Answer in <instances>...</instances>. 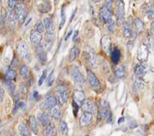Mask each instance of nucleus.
<instances>
[{
	"label": "nucleus",
	"mask_w": 154,
	"mask_h": 136,
	"mask_svg": "<svg viewBox=\"0 0 154 136\" xmlns=\"http://www.w3.org/2000/svg\"><path fill=\"white\" fill-rule=\"evenodd\" d=\"M75 14H76V10H75V12H73L72 16H71V17H70V21H72L73 18H74V16H75Z\"/></svg>",
	"instance_id": "55"
},
{
	"label": "nucleus",
	"mask_w": 154,
	"mask_h": 136,
	"mask_svg": "<svg viewBox=\"0 0 154 136\" xmlns=\"http://www.w3.org/2000/svg\"><path fill=\"white\" fill-rule=\"evenodd\" d=\"M19 89H20L21 93H23V95H26L27 93V91H28L27 85L25 84L24 83H21V84H20V85H19Z\"/></svg>",
	"instance_id": "41"
},
{
	"label": "nucleus",
	"mask_w": 154,
	"mask_h": 136,
	"mask_svg": "<svg viewBox=\"0 0 154 136\" xmlns=\"http://www.w3.org/2000/svg\"><path fill=\"white\" fill-rule=\"evenodd\" d=\"M149 56V47L146 44H142L137 51V59L141 63L146 62Z\"/></svg>",
	"instance_id": "8"
},
{
	"label": "nucleus",
	"mask_w": 154,
	"mask_h": 136,
	"mask_svg": "<svg viewBox=\"0 0 154 136\" xmlns=\"http://www.w3.org/2000/svg\"><path fill=\"white\" fill-rule=\"evenodd\" d=\"M15 13L16 16L17 21L19 23H23L27 20V13H28L27 5H25L24 3H21V2L16 3Z\"/></svg>",
	"instance_id": "1"
},
{
	"label": "nucleus",
	"mask_w": 154,
	"mask_h": 136,
	"mask_svg": "<svg viewBox=\"0 0 154 136\" xmlns=\"http://www.w3.org/2000/svg\"><path fill=\"white\" fill-rule=\"evenodd\" d=\"M93 115L88 112H84L80 118L79 124L81 127H85L89 125L92 122Z\"/></svg>",
	"instance_id": "13"
},
{
	"label": "nucleus",
	"mask_w": 154,
	"mask_h": 136,
	"mask_svg": "<svg viewBox=\"0 0 154 136\" xmlns=\"http://www.w3.org/2000/svg\"><path fill=\"white\" fill-rule=\"evenodd\" d=\"M72 105H73V112H74V114H75V116L76 117L77 115V112H78L79 106H78L74 101H73L72 102Z\"/></svg>",
	"instance_id": "44"
},
{
	"label": "nucleus",
	"mask_w": 154,
	"mask_h": 136,
	"mask_svg": "<svg viewBox=\"0 0 154 136\" xmlns=\"http://www.w3.org/2000/svg\"><path fill=\"white\" fill-rule=\"evenodd\" d=\"M65 21H66V16H65L64 10H62L61 11V21H60V28H61L64 26Z\"/></svg>",
	"instance_id": "43"
},
{
	"label": "nucleus",
	"mask_w": 154,
	"mask_h": 136,
	"mask_svg": "<svg viewBox=\"0 0 154 136\" xmlns=\"http://www.w3.org/2000/svg\"><path fill=\"white\" fill-rule=\"evenodd\" d=\"M79 54V50L76 46H74L70 52V62H74Z\"/></svg>",
	"instance_id": "33"
},
{
	"label": "nucleus",
	"mask_w": 154,
	"mask_h": 136,
	"mask_svg": "<svg viewBox=\"0 0 154 136\" xmlns=\"http://www.w3.org/2000/svg\"><path fill=\"white\" fill-rule=\"evenodd\" d=\"M47 74V70H45V71H43V73H42V75H41L40 78V80H39L38 84L40 85V86H41V85H42V84L43 83V81L46 80Z\"/></svg>",
	"instance_id": "40"
},
{
	"label": "nucleus",
	"mask_w": 154,
	"mask_h": 136,
	"mask_svg": "<svg viewBox=\"0 0 154 136\" xmlns=\"http://www.w3.org/2000/svg\"><path fill=\"white\" fill-rule=\"evenodd\" d=\"M112 61L115 64H118L121 58V52L118 49H115L111 54Z\"/></svg>",
	"instance_id": "28"
},
{
	"label": "nucleus",
	"mask_w": 154,
	"mask_h": 136,
	"mask_svg": "<svg viewBox=\"0 0 154 136\" xmlns=\"http://www.w3.org/2000/svg\"><path fill=\"white\" fill-rule=\"evenodd\" d=\"M144 85L145 83L142 79L134 76V84H133V90H134V92H139L140 90H142L143 88Z\"/></svg>",
	"instance_id": "23"
},
{
	"label": "nucleus",
	"mask_w": 154,
	"mask_h": 136,
	"mask_svg": "<svg viewBox=\"0 0 154 136\" xmlns=\"http://www.w3.org/2000/svg\"><path fill=\"white\" fill-rule=\"evenodd\" d=\"M147 14H148V16H149V19L153 20V7H152V6L148 8V10H147Z\"/></svg>",
	"instance_id": "46"
},
{
	"label": "nucleus",
	"mask_w": 154,
	"mask_h": 136,
	"mask_svg": "<svg viewBox=\"0 0 154 136\" xmlns=\"http://www.w3.org/2000/svg\"><path fill=\"white\" fill-rule=\"evenodd\" d=\"M110 112H111L108 102L105 100H101L99 105V117L103 120H106Z\"/></svg>",
	"instance_id": "7"
},
{
	"label": "nucleus",
	"mask_w": 154,
	"mask_h": 136,
	"mask_svg": "<svg viewBox=\"0 0 154 136\" xmlns=\"http://www.w3.org/2000/svg\"><path fill=\"white\" fill-rule=\"evenodd\" d=\"M116 15H117V24L123 25L125 19V5L123 1H118L116 3Z\"/></svg>",
	"instance_id": "6"
},
{
	"label": "nucleus",
	"mask_w": 154,
	"mask_h": 136,
	"mask_svg": "<svg viewBox=\"0 0 154 136\" xmlns=\"http://www.w3.org/2000/svg\"><path fill=\"white\" fill-rule=\"evenodd\" d=\"M147 72V67L144 64L142 63H139L136 66L135 69H134V74L136 77L142 79V78L146 75Z\"/></svg>",
	"instance_id": "15"
},
{
	"label": "nucleus",
	"mask_w": 154,
	"mask_h": 136,
	"mask_svg": "<svg viewBox=\"0 0 154 136\" xmlns=\"http://www.w3.org/2000/svg\"><path fill=\"white\" fill-rule=\"evenodd\" d=\"M73 98H74V101L77 104L78 106L81 105L84 100H85V95L84 94L83 91L81 90H75L73 92Z\"/></svg>",
	"instance_id": "17"
},
{
	"label": "nucleus",
	"mask_w": 154,
	"mask_h": 136,
	"mask_svg": "<svg viewBox=\"0 0 154 136\" xmlns=\"http://www.w3.org/2000/svg\"><path fill=\"white\" fill-rule=\"evenodd\" d=\"M32 21V17L30 16L29 18H28L27 20H26V21H25V25H24V27H27L28 25L29 24V22H31Z\"/></svg>",
	"instance_id": "51"
},
{
	"label": "nucleus",
	"mask_w": 154,
	"mask_h": 136,
	"mask_svg": "<svg viewBox=\"0 0 154 136\" xmlns=\"http://www.w3.org/2000/svg\"><path fill=\"white\" fill-rule=\"evenodd\" d=\"M86 136H89V135H86Z\"/></svg>",
	"instance_id": "57"
},
{
	"label": "nucleus",
	"mask_w": 154,
	"mask_h": 136,
	"mask_svg": "<svg viewBox=\"0 0 154 136\" xmlns=\"http://www.w3.org/2000/svg\"><path fill=\"white\" fill-rule=\"evenodd\" d=\"M35 28H36V31L39 32V33H42V32L44 30V25H43V22L40 20H38L36 21V25H35Z\"/></svg>",
	"instance_id": "38"
},
{
	"label": "nucleus",
	"mask_w": 154,
	"mask_h": 136,
	"mask_svg": "<svg viewBox=\"0 0 154 136\" xmlns=\"http://www.w3.org/2000/svg\"><path fill=\"white\" fill-rule=\"evenodd\" d=\"M53 83H54V71L53 70L50 73L48 79H47V85L49 87H51L53 84Z\"/></svg>",
	"instance_id": "39"
},
{
	"label": "nucleus",
	"mask_w": 154,
	"mask_h": 136,
	"mask_svg": "<svg viewBox=\"0 0 154 136\" xmlns=\"http://www.w3.org/2000/svg\"><path fill=\"white\" fill-rule=\"evenodd\" d=\"M99 16L101 21L105 23H108L112 20V12L105 5H103L99 10Z\"/></svg>",
	"instance_id": "12"
},
{
	"label": "nucleus",
	"mask_w": 154,
	"mask_h": 136,
	"mask_svg": "<svg viewBox=\"0 0 154 136\" xmlns=\"http://www.w3.org/2000/svg\"><path fill=\"white\" fill-rule=\"evenodd\" d=\"M114 74L117 78L123 79L126 75V70H125V66L121 65V64H116L114 67Z\"/></svg>",
	"instance_id": "16"
},
{
	"label": "nucleus",
	"mask_w": 154,
	"mask_h": 136,
	"mask_svg": "<svg viewBox=\"0 0 154 136\" xmlns=\"http://www.w3.org/2000/svg\"><path fill=\"white\" fill-rule=\"evenodd\" d=\"M71 33H72V30H70L69 31V33L67 34V37H66V39H68V38H69V37L70 36V34H71Z\"/></svg>",
	"instance_id": "54"
},
{
	"label": "nucleus",
	"mask_w": 154,
	"mask_h": 136,
	"mask_svg": "<svg viewBox=\"0 0 154 136\" xmlns=\"http://www.w3.org/2000/svg\"><path fill=\"white\" fill-rule=\"evenodd\" d=\"M5 84H6V86L8 87V88L10 89V91L12 93L14 92L15 89H16V85H15L14 83L12 82L11 80H8V79H5Z\"/></svg>",
	"instance_id": "37"
},
{
	"label": "nucleus",
	"mask_w": 154,
	"mask_h": 136,
	"mask_svg": "<svg viewBox=\"0 0 154 136\" xmlns=\"http://www.w3.org/2000/svg\"><path fill=\"white\" fill-rule=\"evenodd\" d=\"M4 93H5V91L3 90V88L0 86V102L3 101V97H4Z\"/></svg>",
	"instance_id": "49"
},
{
	"label": "nucleus",
	"mask_w": 154,
	"mask_h": 136,
	"mask_svg": "<svg viewBox=\"0 0 154 136\" xmlns=\"http://www.w3.org/2000/svg\"><path fill=\"white\" fill-rule=\"evenodd\" d=\"M70 76L72 77L75 83L77 86L82 87V86L84 84V83H85V78H84V76L81 73L79 69H78L77 67H76V66L70 67Z\"/></svg>",
	"instance_id": "2"
},
{
	"label": "nucleus",
	"mask_w": 154,
	"mask_h": 136,
	"mask_svg": "<svg viewBox=\"0 0 154 136\" xmlns=\"http://www.w3.org/2000/svg\"><path fill=\"white\" fill-rule=\"evenodd\" d=\"M106 122H107V123H112V112H110L109 114L108 115V117H107Z\"/></svg>",
	"instance_id": "48"
},
{
	"label": "nucleus",
	"mask_w": 154,
	"mask_h": 136,
	"mask_svg": "<svg viewBox=\"0 0 154 136\" xmlns=\"http://www.w3.org/2000/svg\"><path fill=\"white\" fill-rule=\"evenodd\" d=\"M16 2L15 1H9L8 2V5L10 10H14V8H16Z\"/></svg>",
	"instance_id": "47"
},
{
	"label": "nucleus",
	"mask_w": 154,
	"mask_h": 136,
	"mask_svg": "<svg viewBox=\"0 0 154 136\" xmlns=\"http://www.w3.org/2000/svg\"><path fill=\"white\" fill-rule=\"evenodd\" d=\"M134 25H135L136 29V31L138 33H142V32L144 31L145 29V25L144 22L142 20H141L140 18H136L134 21Z\"/></svg>",
	"instance_id": "27"
},
{
	"label": "nucleus",
	"mask_w": 154,
	"mask_h": 136,
	"mask_svg": "<svg viewBox=\"0 0 154 136\" xmlns=\"http://www.w3.org/2000/svg\"><path fill=\"white\" fill-rule=\"evenodd\" d=\"M152 26H151V33L152 34L153 33V22H152Z\"/></svg>",
	"instance_id": "56"
},
{
	"label": "nucleus",
	"mask_w": 154,
	"mask_h": 136,
	"mask_svg": "<svg viewBox=\"0 0 154 136\" xmlns=\"http://www.w3.org/2000/svg\"><path fill=\"white\" fill-rule=\"evenodd\" d=\"M57 104V97L54 96H48L45 98L40 105V108L42 111H46V110L51 109L53 106H55Z\"/></svg>",
	"instance_id": "9"
},
{
	"label": "nucleus",
	"mask_w": 154,
	"mask_h": 136,
	"mask_svg": "<svg viewBox=\"0 0 154 136\" xmlns=\"http://www.w3.org/2000/svg\"><path fill=\"white\" fill-rule=\"evenodd\" d=\"M7 17L9 22H10V27H12V29H16V16L15 13V11L13 10H9L7 12Z\"/></svg>",
	"instance_id": "21"
},
{
	"label": "nucleus",
	"mask_w": 154,
	"mask_h": 136,
	"mask_svg": "<svg viewBox=\"0 0 154 136\" xmlns=\"http://www.w3.org/2000/svg\"><path fill=\"white\" fill-rule=\"evenodd\" d=\"M68 88L64 85H58L57 94V100L60 103V105H64L68 101Z\"/></svg>",
	"instance_id": "4"
},
{
	"label": "nucleus",
	"mask_w": 154,
	"mask_h": 136,
	"mask_svg": "<svg viewBox=\"0 0 154 136\" xmlns=\"http://www.w3.org/2000/svg\"><path fill=\"white\" fill-rule=\"evenodd\" d=\"M88 78L92 89L95 91H99L101 88V83L92 71H88Z\"/></svg>",
	"instance_id": "11"
},
{
	"label": "nucleus",
	"mask_w": 154,
	"mask_h": 136,
	"mask_svg": "<svg viewBox=\"0 0 154 136\" xmlns=\"http://www.w3.org/2000/svg\"><path fill=\"white\" fill-rule=\"evenodd\" d=\"M50 115L54 119H60L61 118V111L59 105H55L50 109Z\"/></svg>",
	"instance_id": "24"
},
{
	"label": "nucleus",
	"mask_w": 154,
	"mask_h": 136,
	"mask_svg": "<svg viewBox=\"0 0 154 136\" xmlns=\"http://www.w3.org/2000/svg\"><path fill=\"white\" fill-rule=\"evenodd\" d=\"M5 78L8 80H15L16 78V72L13 69H8L5 73Z\"/></svg>",
	"instance_id": "35"
},
{
	"label": "nucleus",
	"mask_w": 154,
	"mask_h": 136,
	"mask_svg": "<svg viewBox=\"0 0 154 136\" xmlns=\"http://www.w3.org/2000/svg\"><path fill=\"white\" fill-rule=\"evenodd\" d=\"M37 120L38 122L41 125L47 126L50 124L51 120H50V115L47 112H40L37 115Z\"/></svg>",
	"instance_id": "19"
},
{
	"label": "nucleus",
	"mask_w": 154,
	"mask_h": 136,
	"mask_svg": "<svg viewBox=\"0 0 154 136\" xmlns=\"http://www.w3.org/2000/svg\"><path fill=\"white\" fill-rule=\"evenodd\" d=\"M77 38H78V30H75L74 37H73V40H74V42L77 41Z\"/></svg>",
	"instance_id": "50"
},
{
	"label": "nucleus",
	"mask_w": 154,
	"mask_h": 136,
	"mask_svg": "<svg viewBox=\"0 0 154 136\" xmlns=\"http://www.w3.org/2000/svg\"><path fill=\"white\" fill-rule=\"evenodd\" d=\"M57 131H56L55 126L53 124H50L47 125L46 130H45V135L46 136H56Z\"/></svg>",
	"instance_id": "29"
},
{
	"label": "nucleus",
	"mask_w": 154,
	"mask_h": 136,
	"mask_svg": "<svg viewBox=\"0 0 154 136\" xmlns=\"http://www.w3.org/2000/svg\"><path fill=\"white\" fill-rule=\"evenodd\" d=\"M36 55L38 57L39 61L41 63H45L47 61V53L43 47L40 45H38L37 48H36Z\"/></svg>",
	"instance_id": "18"
},
{
	"label": "nucleus",
	"mask_w": 154,
	"mask_h": 136,
	"mask_svg": "<svg viewBox=\"0 0 154 136\" xmlns=\"http://www.w3.org/2000/svg\"><path fill=\"white\" fill-rule=\"evenodd\" d=\"M125 122V118H123V117H122L119 120H118V124H122V123H123V122Z\"/></svg>",
	"instance_id": "53"
},
{
	"label": "nucleus",
	"mask_w": 154,
	"mask_h": 136,
	"mask_svg": "<svg viewBox=\"0 0 154 136\" xmlns=\"http://www.w3.org/2000/svg\"><path fill=\"white\" fill-rule=\"evenodd\" d=\"M108 31L110 32H114V30H115V27H116V24H115V22H114L113 20H112L111 21L109 22H108Z\"/></svg>",
	"instance_id": "42"
},
{
	"label": "nucleus",
	"mask_w": 154,
	"mask_h": 136,
	"mask_svg": "<svg viewBox=\"0 0 154 136\" xmlns=\"http://www.w3.org/2000/svg\"><path fill=\"white\" fill-rule=\"evenodd\" d=\"M105 6L110 12H112V1H106Z\"/></svg>",
	"instance_id": "45"
},
{
	"label": "nucleus",
	"mask_w": 154,
	"mask_h": 136,
	"mask_svg": "<svg viewBox=\"0 0 154 136\" xmlns=\"http://www.w3.org/2000/svg\"><path fill=\"white\" fill-rule=\"evenodd\" d=\"M101 44L103 50L108 51L109 48H110V46H111V39H110V37L108 36H104L101 38Z\"/></svg>",
	"instance_id": "26"
},
{
	"label": "nucleus",
	"mask_w": 154,
	"mask_h": 136,
	"mask_svg": "<svg viewBox=\"0 0 154 136\" xmlns=\"http://www.w3.org/2000/svg\"><path fill=\"white\" fill-rule=\"evenodd\" d=\"M19 72H20V74L23 78H24L25 79H27L30 77V70L29 68L26 65H23L20 67V70H19Z\"/></svg>",
	"instance_id": "31"
},
{
	"label": "nucleus",
	"mask_w": 154,
	"mask_h": 136,
	"mask_svg": "<svg viewBox=\"0 0 154 136\" xmlns=\"http://www.w3.org/2000/svg\"><path fill=\"white\" fill-rule=\"evenodd\" d=\"M43 25H44V29H46L47 33L53 34L55 31V23L52 18H50V17L45 18Z\"/></svg>",
	"instance_id": "14"
},
{
	"label": "nucleus",
	"mask_w": 154,
	"mask_h": 136,
	"mask_svg": "<svg viewBox=\"0 0 154 136\" xmlns=\"http://www.w3.org/2000/svg\"><path fill=\"white\" fill-rule=\"evenodd\" d=\"M18 129H19L20 136H31L30 130H29L28 124H20L18 126Z\"/></svg>",
	"instance_id": "25"
},
{
	"label": "nucleus",
	"mask_w": 154,
	"mask_h": 136,
	"mask_svg": "<svg viewBox=\"0 0 154 136\" xmlns=\"http://www.w3.org/2000/svg\"><path fill=\"white\" fill-rule=\"evenodd\" d=\"M81 108L84 112L94 114L97 112V106L92 100L85 99L81 104Z\"/></svg>",
	"instance_id": "10"
},
{
	"label": "nucleus",
	"mask_w": 154,
	"mask_h": 136,
	"mask_svg": "<svg viewBox=\"0 0 154 136\" xmlns=\"http://www.w3.org/2000/svg\"><path fill=\"white\" fill-rule=\"evenodd\" d=\"M58 130L60 133L63 135H67L68 134V124L64 121H60V124L58 125Z\"/></svg>",
	"instance_id": "30"
},
{
	"label": "nucleus",
	"mask_w": 154,
	"mask_h": 136,
	"mask_svg": "<svg viewBox=\"0 0 154 136\" xmlns=\"http://www.w3.org/2000/svg\"><path fill=\"white\" fill-rule=\"evenodd\" d=\"M42 35L40 33L36 31V30H33L30 33V36H29V40L33 44H36V45H40V42L42 40Z\"/></svg>",
	"instance_id": "20"
},
{
	"label": "nucleus",
	"mask_w": 154,
	"mask_h": 136,
	"mask_svg": "<svg viewBox=\"0 0 154 136\" xmlns=\"http://www.w3.org/2000/svg\"><path fill=\"white\" fill-rule=\"evenodd\" d=\"M133 33V26L130 20L124 22V29H123V36L125 38H130Z\"/></svg>",
	"instance_id": "22"
},
{
	"label": "nucleus",
	"mask_w": 154,
	"mask_h": 136,
	"mask_svg": "<svg viewBox=\"0 0 154 136\" xmlns=\"http://www.w3.org/2000/svg\"><path fill=\"white\" fill-rule=\"evenodd\" d=\"M85 59L86 63L92 68H96L98 66V61H97V56L95 52L92 48L88 47V50H85Z\"/></svg>",
	"instance_id": "3"
},
{
	"label": "nucleus",
	"mask_w": 154,
	"mask_h": 136,
	"mask_svg": "<svg viewBox=\"0 0 154 136\" xmlns=\"http://www.w3.org/2000/svg\"><path fill=\"white\" fill-rule=\"evenodd\" d=\"M29 123H30V126H31V129L35 135H37L38 133V126H37V122L36 121L35 117L31 115L29 117Z\"/></svg>",
	"instance_id": "32"
},
{
	"label": "nucleus",
	"mask_w": 154,
	"mask_h": 136,
	"mask_svg": "<svg viewBox=\"0 0 154 136\" xmlns=\"http://www.w3.org/2000/svg\"><path fill=\"white\" fill-rule=\"evenodd\" d=\"M34 97L35 100H37L39 98V95L37 91H34Z\"/></svg>",
	"instance_id": "52"
},
{
	"label": "nucleus",
	"mask_w": 154,
	"mask_h": 136,
	"mask_svg": "<svg viewBox=\"0 0 154 136\" xmlns=\"http://www.w3.org/2000/svg\"><path fill=\"white\" fill-rule=\"evenodd\" d=\"M51 3L49 2H45L43 3L41 5H40V8H39V10L41 13H46V12H49L51 10Z\"/></svg>",
	"instance_id": "34"
},
{
	"label": "nucleus",
	"mask_w": 154,
	"mask_h": 136,
	"mask_svg": "<svg viewBox=\"0 0 154 136\" xmlns=\"http://www.w3.org/2000/svg\"><path fill=\"white\" fill-rule=\"evenodd\" d=\"M17 52L22 58L27 61L30 60V54H29V47L27 46V43L25 41H20L17 46Z\"/></svg>",
	"instance_id": "5"
},
{
	"label": "nucleus",
	"mask_w": 154,
	"mask_h": 136,
	"mask_svg": "<svg viewBox=\"0 0 154 136\" xmlns=\"http://www.w3.org/2000/svg\"><path fill=\"white\" fill-rule=\"evenodd\" d=\"M6 10L4 8H2L1 12H0V26H4L6 22Z\"/></svg>",
	"instance_id": "36"
}]
</instances>
